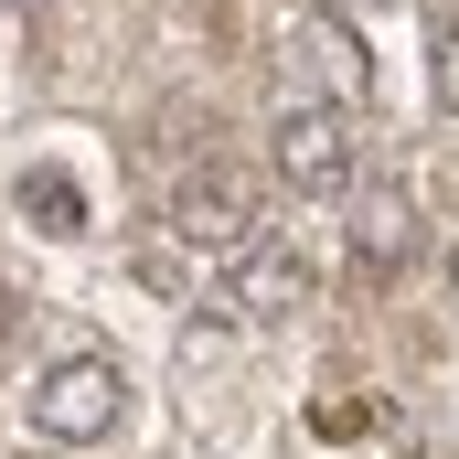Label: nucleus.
Returning <instances> with one entry per match:
<instances>
[{
	"label": "nucleus",
	"instance_id": "nucleus-1",
	"mask_svg": "<svg viewBox=\"0 0 459 459\" xmlns=\"http://www.w3.org/2000/svg\"><path fill=\"white\" fill-rule=\"evenodd\" d=\"M117 406H128V385H117L108 352H65V363H43V385H32V438L97 449V438L117 428Z\"/></svg>",
	"mask_w": 459,
	"mask_h": 459
},
{
	"label": "nucleus",
	"instance_id": "nucleus-2",
	"mask_svg": "<svg viewBox=\"0 0 459 459\" xmlns=\"http://www.w3.org/2000/svg\"><path fill=\"white\" fill-rule=\"evenodd\" d=\"M171 235H182V246H204V256H235V267L267 246V225H256V193H246L235 171H193V182L171 193Z\"/></svg>",
	"mask_w": 459,
	"mask_h": 459
},
{
	"label": "nucleus",
	"instance_id": "nucleus-3",
	"mask_svg": "<svg viewBox=\"0 0 459 459\" xmlns=\"http://www.w3.org/2000/svg\"><path fill=\"white\" fill-rule=\"evenodd\" d=\"M278 182H289L299 204L342 193V182H352V117L342 108H289V117H278Z\"/></svg>",
	"mask_w": 459,
	"mask_h": 459
},
{
	"label": "nucleus",
	"instance_id": "nucleus-4",
	"mask_svg": "<svg viewBox=\"0 0 459 459\" xmlns=\"http://www.w3.org/2000/svg\"><path fill=\"white\" fill-rule=\"evenodd\" d=\"M299 289H310V267H299L289 246H256V256L235 267V299H246V310H299Z\"/></svg>",
	"mask_w": 459,
	"mask_h": 459
},
{
	"label": "nucleus",
	"instance_id": "nucleus-5",
	"mask_svg": "<svg viewBox=\"0 0 459 459\" xmlns=\"http://www.w3.org/2000/svg\"><path fill=\"white\" fill-rule=\"evenodd\" d=\"M22 225L32 235H86V193L65 171H22Z\"/></svg>",
	"mask_w": 459,
	"mask_h": 459
},
{
	"label": "nucleus",
	"instance_id": "nucleus-6",
	"mask_svg": "<svg viewBox=\"0 0 459 459\" xmlns=\"http://www.w3.org/2000/svg\"><path fill=\"white\" fill-rule=\"evenodd\" d=\"M406 256H417V214L395 193H374L363 204V267H406Z\"/></svg>",
	"mask_w": 459,
	"mask_h": 459
},
{
	"label": "nucleus",
	"instance_id": "nucleus-7",
	"mask_svg": "<svg viewBox=\"0 0 459 459\" xmlns=\"http://www.w3.org/2000/svg\"><path fill=\"white\" fill-rule=\"evenodd\" d=\"M289 43H299L310 65L332 54V75H342V86H363V54H352V32L332 22V11H289Z\"/></svg>",
	"mask_w": 459,
	"mask_h": 459
},
{
	"label": "nucleus",
	"instance_id": "nucleus-8",
	"mask_svg": "<svg viewBox=\"0 0 459 459\" xmlns=\"http://www.w3.org/2000/svg\"><path fill=\"white\" fill-rule=\"evenodd\" d=\"M363 428H374V406H352V395L342 406H310V438H363Z\"/></svg>",
	"mask_w": 459,
	"mask_h": 459
},
{
	"label": "nucleus",
	"instance_id": "nucleus-9",
	"mask_svg": "<svg viewBox=\"0 0 459 459\" xmlns=\"http://www.w3.org/2000/svg\"><path fill=\"white\" fill-rule=\"evenodd\" d=\"M438 108L459 117V32H449V43H438Z\"/></svg>",
	"mask_w": 459,
	"mask_h": 459
},
{
	"label": "nucleus",
	"instance_id": "nucleus-10",
	"mask_svg": "<svg viewBox=\"0 0 459 459\" xmlns=\"http://www.w3.org/2000/svg\"><path fill=\"white\" fill-rule=\"evenodd\" d=\"M22 342V289H0V352Z\"/></svg>",
	"mask_w": 459,
	"mask_h": 459
},
{
	"label": "nucleus",
	"instance_id": "nucleus-11",
	"mask_svg": "<svg viewBox=\"0 0 459 459\" xmlns=\"http://www.w3.org/2000/svg\"><path fill=\"white\" fill-rule=\"evenodd\" d=\"M449 278H459V246H449Z\"/></svg>",
	"mask_w": 459,
	"mask_h": 459
}]
</instances>
